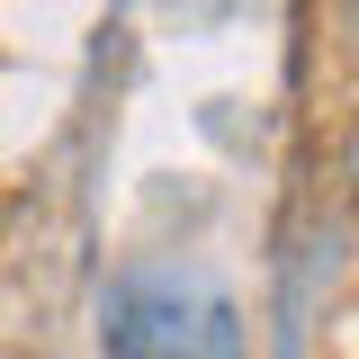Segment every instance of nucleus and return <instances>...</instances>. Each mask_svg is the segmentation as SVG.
I'll return each instance as SVG.
<instances>
[{"instance_id": "obj_1", "label": "nucleus", "mask_w": 359, "mask_h": 359, "mask_svg": "<svg viewBox=\"0 0 359 359\" xmlns=\"http://www.w3.org/2000/svg\"><path fill=\"white\" fill-rule=\"evenodd\" d=\"M99 341H108V359H243V323H233V297L207 278L135 269L108 287Z\"/></svg>"}]
</instances>
